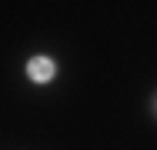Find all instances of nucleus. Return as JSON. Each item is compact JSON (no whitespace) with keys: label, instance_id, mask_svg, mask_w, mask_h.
Listing matches in <instances>:
<instances>
[{"label":"nucleus","instance_id":"obj_1","mask_svg":"<svg viewBox=\"0 0 157 150\" xmlns=\"http://www.w3.org/2000/svg\"><path fill=\"white\" fill-rule=\"evenodd\" d=\"M27 73H30V80H37V84H47V80H54L57 63L50 57H33L30 63H27Z\"/></svg>","mask_w":157,"mask_h":150}]
</instances>
